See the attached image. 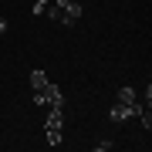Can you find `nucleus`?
<instances>
[{"label":"nucleus","mask_w":152,"mask_h":152,"mask_svg":"<svg viewBox=\"0 0 152 152\" xmlns=\"http://www.w3.org/2000/svg\"><path fill=\"white\" fill-rule=\"evenodd\" d=\"M61 10V24H78L81 20V4L78 0H54Z\"/></svg>","instance_id":"obj_1"},{"label":"nucleus","mask_w":152,"mask_h":152,"mask_svg":"<svg viewBox=\"0 0 152 152\" xmlns=\"http://www.w3.org/2000/svg\"><path fill=\"white\" fill-rule=\"evenodd\" d=\"M108 118H112V122H125V118H132V105L115 102V105H112V112H108Z\"/></svg>","instance_id":"obj_2"},{"label":"nucleus","mask_w":152,"mask_h":152,"mask_svg":"<svg viewBox=\"0 0 152 152\" xmlns=\"http://www.w3.org/2000/svg\"><path fill=\"white\" fill-rule=\"evenodd\" d=\"M31 85H34V91H44L51 81H48V75H44L41 68H34V71H31Z\"/></svg>","instance_id":"obj_3"},{"label":"nucleus","mask_w":152,"mask_h":152,"mask_svg":"<svg viewBox=\"0 0 152 152\" xmlns=\"http://www.w3.org/2000/svg\"><path fill=\"white\" fill-rule=\"evenodd\" d=\"M48 105H54V108H64V95H61L58 85H48Z\"/></svg>","instance_id":"obj_4"},{"label":"nucleus","mask_w":152,"mask_h":152,"mask_svg":"<svg viewBox=\"0 0 152 152\" xmlns=\"http://www.w3.org/2000/svg\"><path fill=\"white\" fill-rule=\"evenodd\" d=\"M118 102L122 105H135L139 98H135V88H118Z\"/></svg>","instance_id":"obj_5"},{"label":"nucleus","mask_w":152,"mask_h":152,"mask_svg":"<svg viewBox=\"0 0 152 152\" xmlns=\"http://www.w3.org/2000/svg\"><path fill=\"white\" fill-rule=\"evenodd\" d=\"M48 145H51V149L61 145V129H48Z\"/></svg>","instance_id":"obj_6"},{"label":"nucleus","mask_w":152,"mask_h":152,"mask_svg":"<svg viewBox=\"0 0 152 152\" xmlns=\"http://www.w3.org/2000/svg\"><path fill=\"white\" fill-rule=\"evenodd\" d=\"M139 118H142V129L149 132V129H152V112H149V108H142V112H139Z\"/></svg>","instance_id":"obj_7"},{"label":"nucleus","mask_w":152,"mask_h":152,"mask_svg":"<svg viewBox=\"0 0 152 152\" xmlns=\"http://www.w3.org/2000/svg\"><path fill=\"white\" fill-rule=\"evenodd\" d=\"M34 105H48V88L44 91H34Z\"/></svg>","instance_id":"obj_8"},{"label":"nucleus","mask_w":152,"mask_h":152,"mask_svg":"<svg viewBox=\"0 0 152 152\" xmlns=\"http://www.w3.org/2000/svg\"><path fill=\"white\" fill-rule=\"evenodd\" d=\"M44 7H48V0H34V7H31V10H34V17H37V14H44Z\"/></svg>","instance_id":"obj_9"},{"label":"nucleus","mask_w":152,"mask_h":152,"mask_svg":"<svg viewBox=\"0 0 152 152\" xmlns=\"http://www.w3.org/2000/svg\"><path fill=\"white\" fill-rule=\"evenodd\" d=\"M44 10H48V17H51V20H61V10H58V4H54V7H44Z\"/></svg>","instance_id":"obj_10"},{"label":"nucleus","mask_w":152,"mask_h":152,"mask_svg":"<svg viewBox=\"0 0 152 152\" xmlns=\"http://www.w3.org/2000/svg\"><path fill=\"white\" fill-rule=\"evenodd\" d=\"M95 149H98V152H108V149H112V139H102V142H98Z\"/></svg>","instance_id":"obj_11"},{"label":"nucleus","mask_w":152,"mask_h":152,"mask_svg":"<svg viewBox=\"0 0 152 152\" xmlns=\"http://www.w3.org/2000/svg\"><path fill=\"white\" fill-rule=\"evenodd\" d=\"M7 31V20H4V17H0V34H4Z\"/></svg>","instance_id":"obj_12"}]
</instances>
